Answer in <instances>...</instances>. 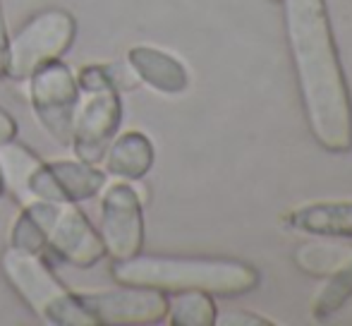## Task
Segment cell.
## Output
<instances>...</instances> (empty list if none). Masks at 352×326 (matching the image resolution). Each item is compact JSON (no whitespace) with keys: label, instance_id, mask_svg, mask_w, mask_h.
I'll list each match as a JSON object with an SVG mask.
<instances>
[{"label":"cell","instance_id":"obj_22","mask_svg":"<svg viewBox=\"0 0 352 326\" xmlns=\"http://www.w3.org/2000/svg\"><path fill=\"white\" fill-rule=\"evenodd\" d=\"M5 195V182H3V175H0V197Z\"/></svg>","mask_w":352,"mask_h":326},{"label":"cell","instance_id":"obj_16","mask_svg":"<svg viewBox=\"0 0 352 326\" xmlns=\"http://www.w3.org/2000/svg\"><path fill=\"white\" fill-rule=\"evenodd\" d=\"M352 295V257L348 261H343L340 266H336L329 274L326 283L321 285V290L314 295V303H311V314L316 319H326L340 309L348 298Z\"/></svg>","mask_w":352,"mask_h":326},{"label":"cell","instance_id":"obj_12","mask_svg":"<svg viewBox=\"0 0 352 326\" xmlns=\"http://www.w3.org/2000/svg\"><path fill=\"white\" fill-rule=\"evenodd\" d=\"M285 224L316 238L352 240V202H316L285 214Z\"/></svg>","mask_w":352,"mask_h":326},{"label":"cell","instance_id":"obj_19","mask_svg":"<svg viewBox=\"0 0 352 326\" xmlns=\"http://www.w3.org/2000/svg\"><path fill=\"white\" fill-rule=\"evenodd\" d=\"M8 27H5V14H3V5H0V80L8 77Z\"/></svg>","mask_w":352,"mask_h":326},{"label":"cell","instance_id":"obj_17","mask_svg":"<svg viewBox=\"0 0 352 326\" xmlns=\"http://www.w3.org/2000/svg\"><path fill=\"white\" fill-rule=\"evenodd\" d=\"M10 245L24 252H34V254H43L46 250V235H43L41 224L27 206H22L19 216L14 219L12 230H10Z\"/></svg>","mask_w":352,"mask_h":326},{"label":"cell","instance_id":"obj_11","mask_svg":"<svg viewBox=\"0 0 352 326\" xmlns=\"http://www.w3.org/2000/svg\"><path fill=\"white\" fill-rule=\"evenodd\" d=\"M127 65L137 80L161 94H182L190 84L185 65L175 56L153 46H132L127 51Z\"/></svg>","mask_w":352,"mask_h":326},{"label":"cell","instance_id":"obj_15","mask_svg":"<svg viewBox=\"0 0 352 326\" xmlns=\"http://www.w3.org/2000/svg\"><path fill=\"white\" fill-rule=\"evenodd\" d=\"M166 319L173 326H213L218 312L209 293L182 290V293H175V298H168Z\"/></svg>","mask_w":352,"mask_h":326},{"label":"cell","instance_id":"obj_2","mask_svg":"<svg viewBox=\"0 0 352 326\" xmlns=\"http://www.w3.org/2000/svg\"><path fill=\"white\" fill-rule=\"evenodd\" d=\"M111 276L116 283L144 285L163 293L201 290L209 295L235 298L254 290L261 274L252 264L226 257H166L135 254L130 259L113 261Z\"/></svg>","mask_w":352,"mask_h":326},{"label":"cell","instance_id":"obj_5","mask_svg":"<svg viewBox=\"0 0 352 326\" xmlns=\"http://www.w3.org/2000/svg\"><path fill=\"white\" fill-rule=\"evenodd\" d=\"M24 206L41 224L46 235V250L53 252L60 261L77 269H91L106 257L101 235L91 226V221L79 211L77 204L29 199L24 202Z\"/></svg>","mask_w":352,"mask_h":326},{"label":"cell","instance_id":"obj_7","mask_svg":"<svg viewBox=\"0 0 352 326\" xmlns=\"http://www.w3.org/2000/svg\"><path fill=\"white\" fill-rule=\"evenodd\" d=\"M98 235L113 261L130 259L144 247V199L140 187L130 180H118L103 187Z\"/></svg>","mask_w":352,"mask_h":326},{"label":"cell","instance_id":"obj_4","mask_svg":"<svg viewBox=\"0 0 352 326\" xmlns=\"http://www.w3.org/2000/svg\"><path fill=\"white\" fill-rule=\"evenodd\" d=\"M77 36V19L63 8L29 17L8 41V80L27 82L41 65L63 58Z\"/></svg>","mask_w":352,"mask_h":326},{"label":"cell","instance_id":"obj_8","mask_svg":"<svg viewBox=\"0 0 352 326\" xmlns=\"http://www.w3.org/2000/svg\"><path fill=\"white\" fill-rule=\"evenodd\" d=\"M77 300L94 324H158L168 314V295L144 285L118 283V288L84 290Z\"/></svg>","mask_w":352,"mask_h":326},{"label":"cell","instance_id":"obj_20","mask_svg":"<svg viewBox=\"0 0 352 326\" xmlns=\"http://www.w3.org/2000/svg\"><path fill=\"white\" fill-rule=\"evenodd\" d=\"M10 140H17V122L8 111L0 108V144H5Z\"/></svg>","mask_w":352,"mask_h":326},{"label":"cell","instance_id":"obj_10","mask_svg":"<svg viewBox=\"0 0 352 326\" xmlns=\"http://www.w3.org/2000/svg\"><path fill=\"white\" fill-rule=\"evenodd\" d=\"M106 185V173L96 163L87 161H43L41 168L29 180V199L79 204L96 197Z\"/></svg>","mask_w":352,"mask_h":326},{"label":"cell","instance_id":"obj_9","mask_svg":"<svg viewBox=\"0 0 352 326\" xmlns=\"http://www.w3.org/2000/svg\"><path fill=\"white\" fill-rule=\"evenodd\" d=\"M122 122V101L116 89L87 94L84 103L77 108L72 127L74 159L87 163H101L106 149L116 140Z\"/></svg>","mask_w":352,"mask_h":326},{"label":"cell","instance_id":"obj_6","mask_svg":"<svg viewBox=\"0 0 352 326\" xmlns=\"http://www.w3.org/2000/svg\"><path fill=\"white\" fill-rule=\"evenodd\" d=\"M29 101L41 127L63 146H70L74 116L79 108L77 77L58 58L29 77Z\"/></svg>","mask_w":352,"mask_h":326},{"label":"cell","instance_id":"obj_21","mask_svg":"<svg viewBox=\"0 0 352 326\" xmlns=\"http://www.w3.org/2000/svg\"><path fill=\"white\" fill-rule=\"evenodd\" d=\"M216 324H264V326H269L271 322H266V319H261V317H250L247 312H230V317L216 319Z\"/></svg>","mask_w":352,"mask_h":326},{"label":"cell","instance_id":"obj_18","mask_svg":"<svg viewBox=\"0 0 352 326\" xmlns=\"http://www.w3.org/2000/svg\"><path fill=\"white\" fill-rule=\"evenodd\" d=\"M108 70V80H111V87L116 89L118 94L130 91V89L137 87V75L132 72L130 65H122V63H106Z\"/></svg>","mask_w":352,"mask_h":326},{"label":"cell","instance_id":"obj_13","mask_svg":"<svg viewBox=\"0 0 352 326\" xmlns=\"http://www.w3.org/2000/svg\"><path fill=\"white\" fill-rule=\"evenodd\" d=\"M106 173H111L118 180H142L153 166V144L144 132H125L116 135L111 146L103 156Z\"/></svg>","mask_w":352,"mask_h":326},{"label":"cell","instance_id":"obj_14","mask_svg":"<svg viewBox=\"0 0 352 326\" xmlns=\"http://www.w3.org/2000/svg\"><path fill=\"white\" fill-rule=\"evenodd\" d=\"M41 159L22 142L10 140L0 144V175L5 182V192H12L17 202H29V180L41 168Z\"/></svg>","mask_w":352,"mask_h":326},{"label":"cell","instance_id":"obj_3","mask_svg":"<svg viewBox=\"0 0 352 326\" xmlns=\"http://www.w3.org/2000/svg\"><path fill=\"white\" fill-rule=\"evenodd\" d=\"M0 269L19 300H24L38 319L53 326H96L77 300V293L63 285L41 254L10 245L0 257Z\"/></svg>","mask_w":352,"mask_h":326},{"label":"cell","instance_id":"obj_1","mask_svg":"<svg viewBox=\"0 0 352 326\" xmlns=\"http://www.w3.org/2000/svg\"><path fill=\"white\" fill-rule=\"evenodd\" d=\"M285 36L311 137L331 154L352 149V96L326 0H283Z\"/></svg>","mask_w":352,"mask_h":326}]
</instances>
